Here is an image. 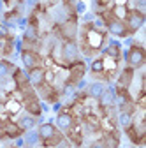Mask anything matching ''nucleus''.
<instances>
[{"instance_id": "412c9836", "label": "nucleus", "mask_w": 146, "mask_h": 148, "mask_svg": "<svg viewBox=\"0 0 146 148\" xmlns=\"http://www.w3.org/2000/svg\"><path fill=\"white\" fill-rule=\"evenodd\" d=\"M99 101H100V106L102 108H113L115 106V90H111V88H106L104 90V94L99 97Z\"/></svg>"}, {"instance_id": "cd10ccee", "label": "nucleus", "mask_w": 146, "mask_h": 148, "mask_svg": "<svg viewBox=\"0 0 146 148\" xmlns=\"http://www.w3.org/2000/svg\"><path fill=\"white\" fill-rule=\"evenodd\" d=\"M97 2H99V4H100V5H104V7H106V5H107V4H109V0H97Z\"/></svg>"}, {"instance_id": "5701e85b", "label": "nucleus", "mask_w": 146, "mask_h": 148, "mask_svg": "<svg viewBox=\"0 0 146 148\" xmlns=\"http://www.w3.org/2000/svg\"><path fill=\"white\" fill-rule=\"evenodd\" d=\"M106 55L111 57L113 60H120V55H121V49H120V44L118 42H111L106 49Z\"/></svg>"}, {"instance_id": "f8f14e48", "label": "nucleus", "mask_w": 146, "mask_h": 148, "mask_svg": "<svg viewBox=\"0 0 146 148\" xmlns=\"http://www.w3.org/2000/svg\"><path fill=\"white\" fill-rule=\"evenodd\" d=\"M12 79H14L16 88L20 90V92H25V90L32 88L30 83H28V76H27V71H25V69H18V67H16L14 72H12Z\"/></svg>"}, {"instance_id": "2eb2a0df", "label": "nucleus", "mask_w": 146, "mask_h": 148, "mask_svg": "<svg viewBox=\"0 0 146 148\" xmlns=\"http://www.w3.org/2000/svg\"><path fill=\"white\" fill-rule=\"evenodd\" d=\"M16 123H18V127H20L23 132H27V131H32V129L37 125V116H32V115L27 113V115H23V116L18 118Z\"/></svg>"}, {"instance_id": "a878e982", "label": "nucleus", "mask_w": 146, "mask_h": 148, "mask_svg": "<svg viewBox=\"0 0 146 148\" xmlns=\"http://www.w3.org/2000/svg\"><path fill=\"white\" fill-rule=\"evenodd\" d=\"M134 9L144 12V11H146V0H136V7H134Z\"/></svg>"}, {"instance_id": "c85d7f7f", "label": "nucleus", "mask_w": 146, "mask_h": 148, "mask_svg": "<svg viewBox=\"0 0 146 148\" xmlns=\"http://www.w3.org/2000/svg\"><path fill=\"white\" fill-rule=\"evenodd\" d=\"M2 129H4V120L0 118V136H2Z\"/></svg>"}, {"instance_id": "7ed1b4c3", "label": "nucleus", "mask_w": 146, "mask_h": 148, "mask_svg": "<svg viewBox=\"0 0 146 148\" xmlns=\"http://www.w3.org/2000/svg\"><path fill=\"white\" fill-rule=\"evenodd\" d=\"M104 25H106V30L111 35H115V37L125 39V37L130 35V32H129V28H127L125 21L121 20V18L115 16L113 12H106L104 14Z\"/></svg>"}, {"instance_id": "dca6fc26", "label": "nucleus", "mask_w": 146, "mask_h": 148, "mask_svg": "<svg viewBox=\"0 0 146 148\" xmlns=\"http://www.w3.org/2000/svg\"><path fill=\"white\" fill-rule=\"evenodd\" d=\"M60 32H62L63 41H65V39H76V32H78V25H76V21H74V20L65 21V23L62 25Z\"/></svg>"}, {"instance_id": "6ab92c4d", "label": "nucleus", "mask_w": 146, "mask_h": 148, "mask_svg": "<svg viewBox=\"0 0 146 148\" xmlns=\"http://www.w3.org/2000/svg\"><path fill=\"white\" fill-rule=\"evenodd\" d=\"M37 90L41 92V95H42L46 101H49V102H55V101L58 99V92L55 90L49 83H44V85H42V86H39Z\"/></svg>"}, {"instance_id": "a211bd4d", "label": "nucleus", "mask_w": 146, "mask_h": 148, "mask_svg": "<svg viewBox=\"0 0 146 148\" xmlns=\"http://www.w3.org/2000/svg\"><path fill=\"white\" fill-rule=\"evenodd\" d=\"M104 90H106V85H104V83H100V81H93V83H90V85H88L86 94H88V97H92V99H97V101H99V97L104 94Z\"/></svg>"}, {"instance_id": "b1692460", "label": "nucleus", "mask_w": 146, "mask_h": 148, "mask_svg": "<svg viewBox=\"0 0 146 148\" xmlns=\"http://www.w3.org/2000/svg\"><path fill=\"white\" fill-rule=\"evenodd\" d=\"M90 71H92L93 74H100V72H104V71H106V62H104V58H97V60H93V64H92V67H90Z\"/></svg>"}, {"instance_id": "aec40b11", "label": "nucleus", "mask_w": 146, "mask_h": 148, "mask_svg": "<svg viewBox=\"0 0 146 148\" xmlns=\"http://www.w3.org/2000/svg\"><path fill=\"white\" fill-rule=\"evenodd\" d=\"M118 122H120L123 131H127V129L134 123V111H120L118 113Z\"/></svg>"}, {"instance_id": "0eeeda50", "label": "nucleus", "mask_w": 146, "mask_h": 148, "mask_svg": "<svg viewBox=\"0 0 146 148\" xmlns=\"http://www.w3.org/2000/svg\"><path fill=\"white\" fill-rule=\"evenodd\" d=\"M115 106H118L120 111H134V99L127 88H115Z\"/></svg>"}, {"instance_id": "4468645a", "label": "nucleus", "mask_w": 146, "mask_h": 148, "mask_svg": "<svg viewBox=\"0 0 146 148\" xmlns=\"http://www.w3.org/2000/svg\"><path fill=\"white\" fill-rule=\"evenodd\" d=\"M83 76H85V64L83 62H76V64H72V69H70V78L67 79V83H70V85H78L81 79H83Z\"/></svg>"}, {"instance_id": "1a4fd4ad", "label": "nucleus", "mask_w": 146, "mask_h": 148, "mask_svg": "<svg viewBox=\"0 0 146 148\" xmlns=\"http://www.w3.org/2000/svg\"><path fill=\"white\" fill-rule=\"evenodd\" d=\"M21 64H23L25 71L33 69V67H39V65H42V57L39 55L37 49L23 48V49H21Z\"/></svg>"}, {"instance_id": "f03ea898", "label": "nucleus", "mask_w": 146, "mask_h": 148, "mask_svg": "<svg viewBox=\"0 0 146 148\" xmlns=\"http://www.w3.org/2000/svg\"><path fill=\"white\" fill-rule=\"evenodd\" d=\"M37 136H39V141L44 146H57V145H60L63 141L62 132L57 129V125L51 123V122H44V123L39 125Z\"/></svg>"}, {"instance_id": "9b49d317", "label": "nucleus", "mask_w": 146, "mask_h": 148, "mask_svg": "<svg viewBox=\"0 0 146 148\" xmlns=\"http://www.w3.org/2000/svg\"><path fill=\"white\" fill-rule=\"evenodd\" d=\"M28 90H30V88H28ZM28 90H25V101H23V106H25V109H27L28 115H32V116H41V113H42V106H41L39 99L35 97L32 92H28Z\"/></svg>"}, {"instance_id": "bb28decb", "label": "nucleus", "mask_w": 146, "mask_h": 148, "mask_svg": "<svg viewBox=\"0 0 146 148\" xmlns=\"http://www.w3.org/2000/svg\"><path fill=\"white\" fill-rule=\"evenodd\" d=\"M88 148H107V146H106V143L102 139H97V141H93L92 145H90Z\"/></svg>"}, {"instance_id": "c756f323", "label": "nucleus", "mask_w": 146, "mask_h": 148, "mask_svg": "<svg viewBox=\"0 0 146 148\" xmlns=\"http://www.w3.org/2000/svg\"><path fill=\"white\" fill-rule=\"evenodd\" d=\"M0 7H2V0H0Z\"/></svg>"}, {"instance_id": "4be33fe9", "label": "nucleus", "mask_w": 146, "mask_h": 148, "mask_svg": "<svg viewBox=\"0 0 146 148\" xmlns=\"http://www.w3.org/2000/svg\"><path fill=\"white\" fill-rule=\"evenodd\" d=\"M14 64L5 60V58H0V78H9L12 76V72H14Z\"/></svg>"}, {"instance_id": "39448f33", "label": "nucleus", "mask_w": 146, "mask_h": 148, "mask_svg": "<svg viewBox=\"0 0 146 148\" xmlns=\"http://www.w3.org/2000/svg\"><path fill=\"white\" fill-rule=\"evenodd\" d=\"M62 60L69 65L79 60V44L76 39H65L62 42Z\"/></svg>"}, {"instance_id": "9d476101", "label": "nucleus", "mask_w": 146, "mask_h": 148, "mask_svg": "<svg viewBox=\"0 0 146 148\" xmlns=\"http://www.w3.org/2000/svg\"><path fill=\"white\" fill-rule=\"evenodd\" d=\"M57 129L60 132H63V134H69L72 129L76 127V118H74V115L70 113V111H60V113L57 115Z\"/></svg>"}, {"instance_id": "20e7f679", "label": "nucleus", "mask_w": 146, "mask_h": 148, "mask_svg": "<svg viewBox=\"0 0 146 148\" xmlns=\"http://www.w3.org/2000/svg\"><path fill=\"white\" fill-rule=\"evenodd\" d=\"M125 64L132 69H141L146 64V49L141 44H132L125 51Z\"/></svg>"}, {"instance_id": "f3484780", "label": "nucleus", "mask_w": 146, "mask_h": 148, "mask_svg": "<svg viewBox=\"0 0 146 148\" xmlns=\"http://www.w3.org/2000/svg\"><path fill=\"white\" fill-rule=\"evenodd\" d=\"M2 134L7 136V138H18V136H21V134H23V131H21L20 127H18L16 122H4Z\"/></svg>"}, {"instance_id": "6e6552de", "label": "nucleus", "mask_w": 146, "mask_h": 148, "mask_svg": "<svg viewBox=\"0 0 146 148\" xmlns=\"http://www.w3.org/2000/svg\"><path fill=\"white\" fill-rule=\"evenodd\" d=\"M27 76H28V83H30V86L37 90L39 86H42L44 83H48V69H46L44 65L28 69V71H27Z\"/></svg>"}, {"instance_id": "f257e3e1", "label": "nucleus", "mask_w": 146, "mask_h": 148, "mask_svg": "<svg viewBox=\"0 0 146 148\" xmlns=\"http://www.w3.org/2000/svg\"><path fill=\"white\" fill-rule=\"evenodd\" d=\"M106 41V34L102 30H99L93 23H88L85 25L83 28V48H85V53H95L102 48Z\"/></svg>"}, {"instance_id": "ddd939ff", "label": "nucleus", "mask_w": 146, "mask_h": 148, "mask_svg": "<svg viewBox=\"0 0 146 148\" xmlns=\"http://www.w3.org/2000/svg\"><path fill=\"white\" fill-rule=\"evenodd\" d=\"M134 71L136 69H132V67H123L121 69V72L118 74V85L116 86H121V88H127L129 90L130 88V85H132V81H134Z\"/></svg>"}, {"instance_id": "393cba45", "label": "nucleus", "mask_w": 146, "mask_h": 148, "mask_svg": "<svg viewBox=\"0 0 146 148\" xmlns=\"http://www.w3.org/2000/svg\"><path fill=\"white\" fill-rule=\"evenodd\" d=\"M9 39H12L11 27L5 23H0V41H9Z\"/></svg>"}, {"instance_id": "423d86ee", "label": "nucleus", "mask_w": 146, "mask_h": 148, "mask_svg": "<svg viewBox=\"0 0 146 148\" xmlns=\"http://www.w3.org/2000/svg\"><path fill=\"white\" fill-rule=\"evenodd\" d=\"M144 20H146L144 12H141V11H137V9H127V12H125V16H123V21H125L127 28H129L130 35L136 34V32L144 25Z\"/></svg>"}]
</instances>
